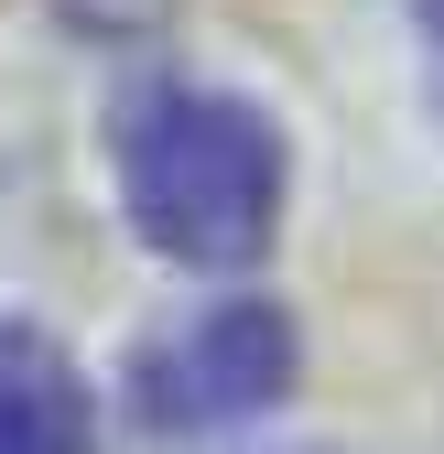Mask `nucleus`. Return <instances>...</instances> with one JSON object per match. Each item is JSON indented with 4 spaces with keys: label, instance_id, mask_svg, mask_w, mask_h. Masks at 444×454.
<instances>
[{
    "label": "nucleus",
    "instance_id": "3",
    "mask_svg": "<svg viewBox=\"0 0 444 454\" xmlns=\"http://www.w3.org/2000/svg\"><path fill=\"white\" fill-rule=\"evenodd\" d=\"M0 454H98L87 368L44 325H0Z\"/></svg>",
    "mask_w": 444,
    "mask_h": 454
},
{
    "label": "nucleus",
    "instance_id": "6",
    "mask_svg": "<svg viewBox=\"0 0 444 454\" xmlns=\"http://www.w3.org/2000/svg\"><path fill=\"white\" fill-rule=\"evenodd\" d=\"M293 454H325V443H293Z\"/></svg>",
    "mask_w": 444,
    "mask_h": 454
},
{
    "label": "nucleus",
    "instance_id": "5",
    "mask_svg": "<svg viewBox=\"0 0 444 454\" xmlns=\"http://www.w3.org/2000/svg\"><path fill=\"white\" fill-rule=\"evenodd\" d=\"M423 43H433V66H444V0H423Z\"/></svg>",
    "mask_w": 444,
    "mask_h": 454
},
{
    "label": "nucleus",
    "instance_id": "1",
    "mask_svg": "<svg viewBox=\"0 0 444 454\" xmlns=\"http://www.w3.org/2000/svg\"><path fill=\"white\" fill-rule=\"evenodd\" d=\"M108 141H120V206L163 260L239 270L271 249V227H282V130L250 98L141 76L108 120Z\"/></svg>",
    "mask_w": 444,
    "mask_h": 454
},
{
    "label": "nucleus",
    "instance_id": "4",
    "mask_svg": "<svg viewBox=\"0 0 444 454\" xmlns=\"http://www.w3.org/2000/svg\"><path fill=\"white\" fill-rule=\"evenodd\" d=\"M76 12H87V22H152L163 0H76Z\"/></svg>",
    "mask_w": 444,
    "mask_h": 454
},
{
    "label": "nucleus",
    "instance_id": "2",
    "mask_svg": "<svg viewBox=\"0 0 444 454\" xmlns=\"http://www.w3.org/2000/svg\"><path fill=\"white\" fill-rule=\"evenodd\" d=\"M293 379H304V335L282 303H217L131 357V411L152 433H217V422L271 411Z\"/></svg>",
    "mask_w": 444,
    "mask_h": 454
}]
</instances>
